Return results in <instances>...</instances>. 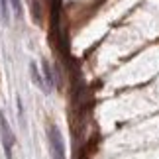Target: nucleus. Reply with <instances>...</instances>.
Returning a JSON list of instances; mask_svg holds the SVG:
<instances>
[{"instance_id":"4","label":"nucleus","mask_w":159,"mask_h":159,"mask_svg":"<svg viewBox=\"0 0 159 159\" xmlns=\"http://www.w3.org/2000/svg\"><path fill=\"white\" fill-rule=\"evenodd\" d=\"M10 0H0V18H2V22L8 26L10 24Z\"/></svg>"},{"instance_id":"7","label":"nucleus","mask_w":159,"mask_h":159,"mask_svg":"<svg viewBox=\"0 0 159 159\" xmlns=\"http://www.w3.org/2000/svg\"><path fill=\"white\" fill-rule=\"evenodd\" d=\"M18 100V116H20V122H24V102H22V96H16Z\"/></svg>"},{"instance_id":"3","label":"nucleus","mask_w":159,"mask_h":159,"mask_svg":"<svg viewBox=\"0 0 159 159\" xmlns=\"http://www.w3.org/2000/svg\"><path fill=\"white\" fill-rule=\"evenodd\" d=\"M30 75H32V83L35 84V87L41 89L43 93H49V90H47V84H45V81H43V77H41V73L38 71L35 61H32V63H30Z\"/></svg>"},{"instance_id":"5","label":"nucleus","mask_w":159,"mask_h":159,"mask_svg":"<svg viewBox=\"0 0 159 159\" xmlns=\"http://www.w3.org/2000/svg\"><path fill=\"white\" fill-rule=\"evenodd\" d=\"M43 77H45L47 90H51V87H53V73H51V69H49V63H47V61H43Z\"/></svg>"},{"instance_id":"2","label":"nucleus","mask_w":159,"mask_h":159,"mask_svg":"<svg viewBox=\"0 0 159 159\" xmlns=\"http://www.w3.org/2000/svg\"><path fill=\"white\" fill-rule=\"evenodd\" d=\"M0 136H2V148H4L6 159H12V148H14V143H16V138H14V134H12L10 124L4 118L2 110H0Z\"/></svg>"},{"instance_id":"6","label":"nucleus","mask_w":159,"mask_h":159,"mask_svg":"<svg viewBox=\"0 0 159 159\" xmlns=\"http://www.w3.org/2000/svg\"><path fill=\"white\" fill-rule=\"evenodd\" d=\"M10 6H12V10H14L16 16H22V2L20 0H10Z\"/></svg>"},{"instance_id":"1","label":"nucleus","mask_w":159,"mask_h":159,"mask_svg":"<svg viewBox=\"0 0 159 159\" xmlns=\"http://www.w3.org/2000/svg\"><path fill=\"white\" fill-rule=\"evenodd\" d=\"M47 139H49V149H51V159H67L65 155V142L61 136L59 128L55 124H47Z\"/></svg>"}]
</instances>
